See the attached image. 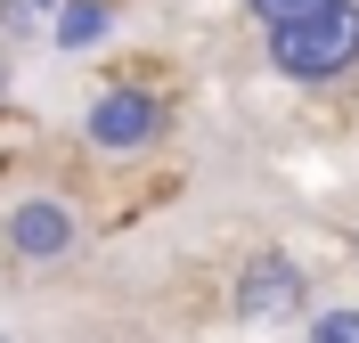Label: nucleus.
Masks as SVG:
<instances>
[{"instance_id": "f257e3e1", "label": "nucleus", "mask_w": 359, "mask_h": 343, "mask_svg": "<svg viewBox=\"0 0 359 343\" xmlns=\"http://www.w3.org/2000/svg\"><path fill=\"white\" fill-rule=\"evenodd\" d=\"M269 58H278L294 82H327V74H343L359 58V8H351V0H318V8H302L294 25L269 33Z\"/></svg>"}, {"instance_id": "f03ea898", "label": "nucleus", "mask_w": 359, "mask_h": 343, "mask_svg": "<svg viewBox=\"0 0 359 343\" xmlns=\"http://www.w3.org/2000/svg\"><path fill=\"white\" fill-rule=\"evenodd\" d=\"M237 311H245L253 327H278L302 311V270H294L286 253H253L245 278H237Z\"/></svg>"}, {"instance_id": "7ed1b4c3", "label": "nucleus", "mask_w": 359, "mask_h": 343, "mask_svg": "<svg viewBox=\"0 0 359 343\" xmlns=\"http://www.w3.org/2000/svg\"><path fill=\"white\" fill-rule=\"evenodd\" d=\"M8 253H25V262H57V253H74V213L57 205V196H25V205H8Z\"/></svg>"}, {"instance_id": "20e7f679", "label": "nucleus", "mask_w": 359, "mask_h": 343, "mask_svg": "<svg viewBox=\"0 0 359 343\" xmlns=\"http://www.w3.org/2000/svg\"><path fill=\"white\" fill-rule=\"evenodd\" d=\"M156 123H163V114H156L147 90H107L98 107H90V147H114V156H123V147H147Z\"/></svg>"}, {"instance_id": "39448f33", "label": "nucleus", "mask_w": 359, "mask_h": 343, "mask_svg": "<svg viewBox=\"0 0 359 343\" xmlns=\"http://www.w3.org/2000/svg\"><path fill=\"white\" fill-rule=\"evenodd\" d=\"M107 41V0H66L57 8V49H98Z\"/></svg>"}, {"instance_id": "423d86ee", "label": "nucleus", "mask_w": 359, "mask_h": 343, "mask_svg": "<svg viewBox=\"0 0 359 343\" xmlns=\"http://www.w3.org/2000/svg\"><path fill=\"white\" fill-rule=\"evenodd\" d=\"M311 343H359V311H327L311 327Z\"/></svg>"}, {"instance_id": "0eeeda50", "label": "nucleus", "mask_w": 359, "mask_h": 343, "mask_svg": "<svg viewBox=\"0 0 359 343\" xmlns=\"http://www.w3.org/2000/svg\"><path fill=\"white\" fill-rule=\"evenodd\" d=\"M245 8H253V17L269 25V33H278V25H294L302 8H318V0H245Z\"/></svg>"}, {"instance_id": "6e6552de", "label": "nucleus", "mask_w": 359, "mask_h": 343, "mask_svg": "<svg viewBox=\"0 0 359 343\" xmlns=\"http://www.w3.org/2000/svg\"><path fill=\"white\" fill-rule=\"evenodd\" d=\"M25 8H49V0H25Z\"/></svg>"}, {"instance_id": "1a4fd4ad", "label": "nucleus", "mask_w": 359, "mask_h": 343, "mask_svg": "<svg viewBox=\"0 0 359 343\" xmlns=\"http://www.w3.org/2000/svg\"><path fill=\"white\" fill-rule=\"evenodd\" d=\"M0 90H8V74H0Z\"/></svg>"}, {"instance_id": "9d476101", "label": "nucleus", "mask_w": 359, "mask_h": 343, "mask_svg": "<svg viewBox=\"0 0 359 343\" xmlns=\"http://www.w3.org/2000/svg\"><path fill=\"white\" fill-rule=\"evenodd\" d=\"M0 343H8V335H0Z\"/></svg>"}]
</instances>
